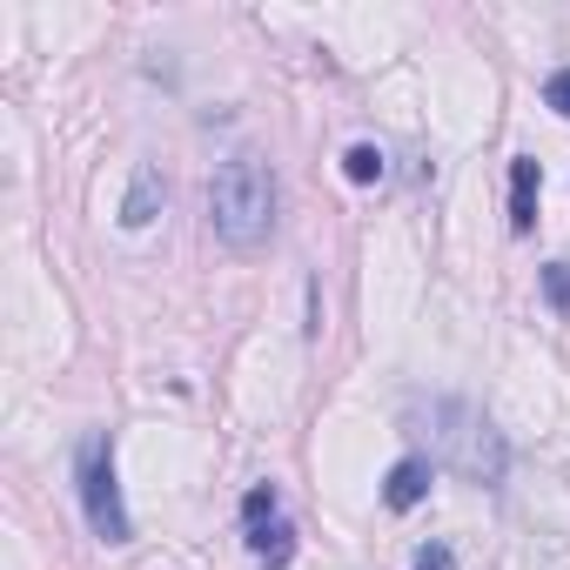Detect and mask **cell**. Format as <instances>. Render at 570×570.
<instances>
[{"instance_id": "6da1fadb", "label": "cell", "mask_w": 570, "mask_h": 570, "mask_svg": "<svg viewBox=\"0 0 570 570\" xmlns=\"http://www.w3.org/2000/svg\"><path fill=\"white\" fill-rule=\"evenodd\" d=\"M410 423H423L416 436H430V463L470 476V483H503L510 470V450L503 436L490 430V416H476L470 403L456 396H430V403H410Z\"/></svg>"}, {"instance_id": "7a4b0ae2", "label": "cell", "mask_w": 570, "mask_h": 570, "mask_svg": "<svg viewBox=\"0 0 570 570\" xmlns=\"http://www.w3.org/2000/svg\"><path fill=\"white\" fill-rule=\"evenodd\" d=\"M208 222L228 248H262L275 228V175L255 155H235L208 181Z\"/></svg>"}, {"instance_id": "3957f363", "label": "cell", "mask_w": 570, "mask_h": 570, "mask_svg": "<svg viewBox=\"0 0 570 570\" xmlns=\"http://www.w3.org/2000/svg\"><path fill=\"white\" fill-rule=\"evenodd\" d=\"M75 483H81V510H88L95 537H101V543H128L135 523H128V510H121V483H115V450H108V436H88V443H81Z\"/></svg>"}, {"instance_id": "277c9868", "label": "cell", "mask_w": 570, "mask_h": 570, "mask_svg": "<svg viewBox=\"0 0 570 570\" xmlns=\"http://www.w3.org/2000/svg\"><path fill=\"white\" fill-rule=\"evenodd\" d=\"M430 476H436L430 456H403V463L383 476V503H390V510H416V503L430 497Z\"/></svg>"}, {"instance_id": "5b68a950", "label": "cell", "mask_w": 570, "mask_h": 570, "mask_svg": "<svg viewBox=\"0 0 570 570\" xmlns=\"http://www.w3.org/2000/svg\"><path fill=\"white\" fill-rule=\"evenodd\" d=\"M537 188H543L537 161H530V155L510 161V228H517V235H530V222H537Z\"/></svg>"}, {"instance_id": "8992f818", "label": "cell", "mask_w": 570, "mask_h": 570, "mask_svg": "<svg viewBox=\"0 0 570 570\" xmlns=\"http://www.w3.org/2000/svg\"><path fill=\"white\" fill-rule=\"evenodd\" d=\"M248 550H255L268 570H282V563L296 557V530L282 523V517H268V523H248Z\"/></svg>"}, {"instance_id": "52a82bcc", "label": "cell", "mask_w": 570, "mask_h": 570, "mask_svg": "<svg viewBox=\"0 0 570 570\" xmlns=\"http://www.w3.org/2000/svg\"><path fill=\"white\" fill-rule=\"evenodd\" d=\"M155 208H161V175H155V168H135V188H128V202H121V228H148Z\"/></svg>"}, {"instance_id": "ba28073f", "label": "cell", "mask_w": 570, "mask_h": 570, "mask_svg": "<svg viewBox=\"0 0 570 570\" xmlns=\"http://www.w3.org/2000/svg\"><path fill=\"white\" fill-rule=\"evenodd\" d=\"M343 175H350V181H363V188H370V181H383V148L356 141V148L343 155Z\"/></svg>"}, {"instance_id": "9c48e42d", "label": "cell", "mask_w": 570, "mask_h": 570, "mask_svg": "<svg viewBox=\"0 0 570 570\" xmlns=\"http://www.w3.org/2000/svg\"><path fill=\"white\" fill-rule=\"evenodd\" d=\"M282 510V497H275V483H255L248 497H242V523H268Z\"/></svg>"}, {"instance_id": "30bf717a", "label": "cell", "mask_w": 570, "mask_h": 570, "mask_svg": "<svg viewBox=\"0 0 570 570\" xmlns=\"http://www.w3.org/2000/svg\"><path fill=\"white\" fill-rule=\"evenodd\" d=\"M543 296H550V309H570V262L543 268Z\"/></svg>"}, {"instance_id": "8fae6325", "label": "cell", "mask_w": 570, "mask_h": 570, "mask_svg": "<svg viewBox=\"0 0 570 570\" xmlns=\"http://www.w3.org/2000/svg\"><path fill=\"white\" fill-rule=\"evenodd\" d=\"M416 570H456L450 543H423V550H416Z\"/></svg>"}, {"instance_id": "7c38bea8", "label": "cell", "mask_w": 570, "mask_h": 570, "mask_svg": "<svg viewBox=\"0 0 570 570\" xmlns=\"http://www.w3.org/2000/svg\"><path fill=\"white\" fill-rule=\"evenodd\" d=\"M543 101H550V108H557V115L570 121V68H563V75H550V88H543Z\"/></svg>"}]
</instances>
